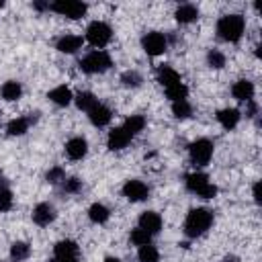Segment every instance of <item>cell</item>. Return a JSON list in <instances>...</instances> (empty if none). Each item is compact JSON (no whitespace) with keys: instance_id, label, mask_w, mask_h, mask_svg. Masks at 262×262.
I'll list each match as a JSON object with an SVG mask.
<instances>
[{"instance_id":"cell-16","label":"cell","mask_w":262,"mask_h":262,"mask_svg":"<svg viewBox=\"0 0 262 262\" xmlns=\"http://www.w3.org/2000/svg\"><path fill=\"white\" fill-rule=\"evenodd\" d=\"M88 151V143L84 137H72L68 143H66V154L70 160H82Z\"/></svg>"},{"instance_id":"cell-6","label":"cell","mask_w":262,"mask_h":262,"mask_svg":"<svg viewBox=\"0 0 262 262\" xmlns=\"http://www.w3.org/2000/svg\"><path fill=\"white\" fill-rule=\"evenodd\" d=\"M188 154H190V162L194 166H207L213 156V143L209 139L201 137L188 145Z\"/></svg>"},{"instance_id":"cell-2","label":"cell","mask_w":262,"mask_h":262,"mask_svg":"<svg viewBox=\"0 0 262 262\" xmlns=\"http://www.w3.org/2000/svg\"><path fill=\"white\" fill-rule=\"evenodd\" d=\"M246 20L242 14H225L217 20V35L227 43H237L244 35Z\"/></svg>"},{"instance_id":"cell-5","label":"cell","mask_w":262,"mask_h":262,"mask_svg":"<svg viewBox=\"0 0 262 262\" xmlns=\"http://www.w3.org/2000/svg\"><path fill=\"white\" fill-rule=\"evenodd\" d=\"M113 37V29L102 20H92L86 29V41L94 47H104Z\"/></svg>"},{"instance_id":"cell-36","label":"cell","mask_w":262,"mask_h":262,"mask_svg":"<svg viewBox=\"0 0 262 262\" xmlns=\"http://www.w3.org/2000/svg\"><path fill=\"white\" fill-rule=\"evenodd\" d=\"M61 184H63V192H68V194H76V192L82 190V180L80 178H66Z\"/></svg>"},{"instance_id":"cell-32","label":"cell","mask_w":262,"mask_h":262,"mask_svg":"<svg viewBox=\"0 0 262 262\" xmlns=\"http://www.w3.org/2000/svg\"><path fill=\"white\" fill-rule=\"evenodd\" d=\"M129 239H131L133 246H145V244H151V235H149L147 231H143L141 227L133 229L131 235H129Z\"/></svg>"},{"instance_id":"cell-8","label":"cell","mask_w":262,"mask_h":262,"mask_svg":"<svg viewBox=\"0 0 262 262\" xmlns=\"http://www.w3.org/2000/svg\"><path fill=\"white\" fill-rule=\"evenodd\" d=\"M141 45H143V51L147 55H162L168 47V39L158 31H149L147 35H143Z\"/></svg>"},{"instance_id":"cell-14","label":"cell","mask_w":262,"mask_h":262,"mask_svg":"<svg viewBox=\"0 0 262 262\" xmlns=\"http://www.w3.org/2000/svg\"><path fill=\"white\" fill-rule=\"evenodd\" d=\"M231 94L235 100L239 102H248L254 98V84L250 80H237L233 86H231Z\"/></svg>"},{"instance_id":"cell-38","label":"cell","mask_w":262,"mask_h":262,"mask_svg":"<svg viewBox=\"0 0 262 262\" xmlns=\"http://www.w3.org/2000/svg\"><path fill=\"white\" fill-rule=\"evenodd\" d=\"M252 194H254V201L260 205V201H262V196H260V182H254V186H252Z\"/></svg>"},{"instance_id":"cell-24","label":"cell","mask_w":262,"mask_h":262,"mask_svg":"<svg viewBox=\"0 0 262 262\" xmlns=\"http://www.w3.org/2000/svg\"><path fill=\"white\" fill-rule=\"evenodd\" d=\"M121 127L133 137V135H137L139 131H143V127H145V119H143L141 115H131V117L125 119V123H123Z\"/></svg>"},{"instance_id":"cell-33","label":"cell","mask_w":262,"mask_h":262,"mask_svg":"<svg viewBox=\"0 0 262 262\" xmlns=\"http://www.w3.org/2000/svg\"><path fill=\"white\" fill-rule=\"evenodd\" d=\"M207 63H209L211 68H215V70H221V68L225 66V55H223L219 49H211V51L207 53Z\"/></svg>"},{"instance_id":"cell-12","label":"cell","mask_w":262,"mask_h":262,"mask_svg":"<svg viewBox=\"0 0 262 262\" xmlns=\"http://www.w3.org/2000/svg\"><path fill=\"white\" fill-rule=\"evenodd\" d=\"M53 219H55V209H53V205H49V203H39V205L33 209V221H35L37 225L45 227V225H49Z\"/></svg>"},{"instance_id":"cell-11","label":"cell","mask_w":262,"mask_h":262,"mask_svg":"<svg viewBox=\"0 0 262 262\" xmlns=\"http://www.w3.org/2000/svg\"><path fill=\"white\" fill-rule=\"evenodd\" d=\"M139 227H141L143 231H147L149 235L158 233V231L162 229V217H160V213H156V211H145V213H141V215H139Z\"/></svg>"},{"instance_id":"cell-23","label":"cell","mask_w":262,"mask_h":262,"mask_svg":"<svg viewBox=\"0 0 262 262\" xmlns=\"http://www.w3.org/2000/svg\"><path fill=\"white\" fill-rule=\"evenodd\" d=\"M31 123H33V117H18V119H12L10 123H8V127H6V131H8V135H25L27 131H29V127H31Z\"/></svg>"},{"instance_id":"cell-30","label":"cell","mask_w":262,"mask_h":262,"mask_svg":"<svg viewBox=\"0 0 262 262\" xmlns=\"http://www.w3.org/2000/svg\"><path fill=\"white\" fill-rule=\"evenodd\" d=\"M121 82H123V86H127V88H137V86H141L143 76H141L137 70H127V72H123Z\"/></svg>"},{"instance_id":"cell-21","label":"cell","mask_w":262,"mask_h":262,"mask_svg":"<svg viewBox=\"0 0 262 262\" xmlns=\"http://www.w3.org/2000/svg\"><path fill=\"white\" fill-rule=\"evenodd\" d=\"M176 20L182 23V25H188V23H194L199 18V8L194 4H180L174 12Z\"/></svg>"},{"instance_id":"cell-25","label":"cell","mask_w":262,"mask_h":262,"mask_svg":"<svg viewBox=\"0 0 262 262\" xmlns=\"http://www.w3.org/2000/svg\"><path fill=\"white\" fill-rule=\"evenodd\" d=\"M74 100H76V106H78L80 111H86V113H90V111L98 104V98H96L92 92H80Z\"/></svg>"},{"instance_id":"cell-19","label":"cell","mask_w":262,"mask_h":262,"mask_svg":"<svg viewBox=\"0 0 262 262\" xmlns=\"http://www.w3.org/2000/svg\"><path fill=\"white\" fill-rule=\"evenodd\" d=\"M47 98H49L53 104H57V106H68V104L74 100V94H72V90H70L68 86H55L53 90H49Z\"/></svg>"},{"instance_id":"cell-34","label":"cell","mask_w":262,"mask_h":262,"mask_svg":"<svg viewBox=\"0 0 262 262\" xmlns=\"http://www.w3.org/2000/svg\"><path fill=\"white\" fill-rule=\"evenodd\" d=\"M45 180H47L49 184H59V182H63V180H66L63 168H61V166H53V168L45 174Z\"/></svg>"},{"instance_id":"cell-31","label":"cell","mask_w":262,"mask_h":262,"mask_svg":"<svg viewBox=\"0 0 262 262\" xmlns=\"http://www.w3.org/2000/svg\"><path fill=\"white\" fill-rule=\"evenodd\" d=\"M172 115L176 119H188L192 115L190 102L188 100H176V102H172Z\"/></svg>"},{"instance_id":"cell-15","label":"cell","mask_w":262,"mask_h":262,"mask_svg":"<svg viewBox=\"0 0 262 262\" xmlns=\"http://www.w3.org/2000/svg\"><path fill=\"white\" fill-rule=\"evenodd\" d=\"M88 117H90V123H92L94 127H104V125H108V123H111L113 113H111V108H108L106 104L98 102V104L88 113Z\"/></svg>"},{"instance_id":"cell-9","label":"cell","mask_w":262,"mask_h":262,"mask_svg":"<svg viewBox=\"0 0 262 262\" xmlns=\"http://www.w3.org/2000/svg\"><path fill=\"white\" fill-rule=\"evenodd\" d=\"M123 194H125L127 201H131V203H139V201H145V199H147L149 188H147L145 182L133 178V180H127V182L123 184Z\"/></svg>"},{"instance_id":"cell-3","label":"cell","mask_w":262,"mask_h":262,"mask_svg":"<svg viewBox=\"0 0 262 262\" xmlns=\"http://www.w3.org/2000/svg\"><path fill=\"white\" fill-rule=\"evenodd\" d=\"M113 66V59L106 51L102 49H96V51H90L88 55H84L80 59V70L86 72V74H102L106 72L108 68Z\"/></svg>"},{"instance_id":"cell-29","label":"cell","mask_w":262,"mask_h":262,"mask_svg":"<svg viewBox=\"0 0 262 262\" xmlns=\"http://www.w3.org/2000/svg\"><path fill=\"white\" fill-rule=\"evenodd\" d=\"M137 258H139V262H160V252L156 246L145 244V246H139Z\"/></svg>"},{"instance_id":"cell-10","label":"cell","mask_w":262,"mask_h":262,"mask_svg":"<svg viewBox=\"0 0 262 262\" xmlns=\"http://www.w3.org/2000/svg\"><path fill=\"white\" fill-rule=\"evenodd\" d=\"M53 254H55V258H57L59 262H78L80 250H78V244H76V242H72V239H61V242L55 244Z\"/></svg>"},{"instance_id":"cell-35","label":"cell","mask_w":262,"mask_h":262,"mask_svg":"<svg viewBox=\"0 0 262 262\" xmlns=\"http://www.w3.org/2000/svg\"><path fill=\"white\" fill-rule=\"evenodd\" d=\"M12 203H14L12 192H10L8 188H0V213L10 211V209H12Z\"/></svg>"},{"instance_id":"cell-44","label":"cell","mask_w":262,"mask_h":262,"mask_svg":"<svg viewBox=\"0 0 262 262\" xmlns=\"http://www.w3.org/2000/svg\"><path fill=\"white\" fill-rule=\"evenodd\" d=\"M0 8H2V2H0Z\"/></svg>"},{"instance_id":"cell-27","label":"cell","mask_w":262,"mask_h":262,"mask_svg":"<svg viewBox=\"0 0 262 262\" xmlns=\"http://www.w3.org/2000/svg\"><path fill=\"white\" fill-rule=\"evenodd\" d=\"M31 256V246L27 244V242H14L12 246H10V258L14 260V262H23V260H27Z\"/></svg>"},{"instance_id":"cell-7","label":"cell","mask_w":262,"mask_h":262,"mask_svg":"<svg viewBox=\"0 0 262 262\" xmlns=\"http://www.w3.org/2000/svg\"><path fill=\"white\" fill-rule=\"evenodd\" d=\"M49 10L61 14V16H68V18H80L86 14L88 6L84 2H78V0H57V2H51L49 4Z\"/></svg>"},{"instance_id":"cell-1","label":"cell","mask_w":262,"mask_h":262,"mask_svg":"<svg viewBox=\"0 0 262 262\" xmlns=\"http://www.w3.org/2000/svg\"><path fill=\"white\" fill-rule=\"evenodd\" d=\"M211 223H213V213L209 209H203V207L190 209L184 219V233L188 237H199L211 227Z\"/></svg>"},{"instance_id":"cell-39","label":"cell","mask_w":262,"mask_h":262,"mask_svg":"<svg viewBox=\"0 0 262 262\" xmlns=\"http://www.w3.org/2000/svg\"><path fill=\"white\" fill-rule=\"evenodd\" d=\"M33 8L43 12V10H49V2H33Z\"/></svg>"},{"instance_id":"cell-20","label":"cell","mask_w":262,"mask_h":262,"mask_svg":"<svg viewBox=\"0 0 262 262\" xmlns=\"http://www.w3.org/2000/svg\"><path fill=\"white\" fill-rule=\"evenodd\" d=\"M156 76H158V82H160L164 88L182 82V80H180V74H178L174 68H170V66H160L158 72H156Z\"/></svg>"},{"instance_id":"cell-4","label":"cell","mask_w":262,"mask_h":262,"mask_svg":"<svg viewBox=\"0 0 262 262\" xmlns=\"http://www.w3.org/2000/svg\"><path fill=\"white\" fill-rule=\"evenodd\" d=\"M186 188L190 192H194L201 199H213L217 194V186L213 182H209V176L203 172H190L186 174Z\"/></svg>"},{"instance_id":"cell-17","label":"cell","mask_w":262,"mask_h":262,"mask_svg":"<svg viewBox=\"0 0 262 262\" xmlns=\"http://www.w3.org/2000/svg\"><path fill=\"white\" fill-rule=\"evenodd\" d=\"M239 119H242V115H239L237 108H221V111L217 113V121H219V125H221L223 129H227V131H231L233 127H237Z\"/></svg>"},{"instance_id":"cell-26","label":"cell","mask_w":262,"mask_h":262,"mask_svg":"<svg viewBox=\"0 0 262 262\" xmlns=\"http://www.w3.org/2000/svg\"><path fill=\"white\" fill-rule=\"evenodd\" d=\"M88 217H90V221H94V223H104V221L111 217V211H108L102 203H94V205H90V209H88Z\"/></svg>"},{"instance_id":"cell-18","label":"cell","mask_w":262,"mask_h":262,"mask_svg":"<svg viewBox=\"0 0 262 262\" xmlns=\"http://www.w3.org/2000/svg\"><path fill=\"white\" fill-rule=\"evenodd\" d=\"M84 39L80 35H63L57 39V51L61 53H76L82 47Z\"/></svg>"},{"instance_id":"cell-43","label":"cell","mask_w":262,"mask_h":262,"mask_svg":"<svg viewBox=\"0 0 262 262\" xmlns=\"http://www.w3.org/2000/svg\"><path fill=\"white\" fill-rule=\"evenodd\" d=\"M47 262H59V260H57V258L53 256V258H51V260H47Z\"/></svg>"},{"instance_id":"cell-28","label":"cell","mask_w":262,"mask_h":262,"mask_svg":"<svg viewBox=\"0 0 262 262\" xmlns=\"http://www.w3.org/2000/svg\"><path fill=\"white\" fill-rule=\"evenodd\" d=\"M164 90H166V96H168L172 102H176V100H186V96H188V88H186L184 82L172 84V86H168V88H164Z\"/></svg>"},{"instance_id":"cell-13","label":"cell","mask_w":262,"mask_h":262,"mask_svg":"<svg viewBox=\"0 0 262 262\" xmlns=\"http://www.w3.org/2000/svg\"><path fill=\"white\" fill-rule=\"evenodd\" d=\"M133 137L123 129V127H115L111 133H108V139H106V145H108V149H113V151H117V149H123V147H127V143L131 141Z\"/></svg>"},{"instance_id":"cell-42","label":"cell","mask_w":262,"mask_h":262,"mask_svg":"<svg viewBox=\"0 0 262 262\" xmlns=\"http://www.w3.org/2000/svg\"><path fill=\"white\" fill-rule=\"evenodd\" d=\"M0 188H6V178L0 174Z\"/></svg>"},{"instance_id":"cell-37","label":"cell","mask_w":262,"mask_h":262,"mask_svg":"<svg viewBox=\"0 0 262 262\" xmlns=\"http://www.w3.org/2000/svg\"><path fill=\"white\" fill-rule=\"evenodd\" d=\"M256 115H258V104L252 98V100L246 102V117H256Z\"/></svg>"},{"instance_id":"cell-22","label":"cell","mask_w":262,"mask_h":262,"mask_svg":"<svg viewBox=\"0 0 262 262\" xmlns=\"http://www.w3.org/2000/svg\"><path fill=\"white\" fill-rule=\"evenodd\" d=\"M0 94H2V98H4V100L14 102V100H18V98H20V94H23V86H20V82H16V80H8V82H4V84H2Z\"/></svg>"},{"instance_id":"cell-40","label":"cell","mask_w":262,"mask_h":262,"mask_svg":"<svg viewBox=\"0 0 262 262\" xmlns=\"http://www.w3.org/2000/svg\"><path fill=\"white\" fill-rule=\"evenodd\" d=\"M225 262H239V258H237V256H227Z\"/></svg>"},{"instance_id":"cell-41","label":"cell","mask_w":262,"mask_h":262,"mask_svg":"<svg viewBox=\"0 0 262 262\" xmlns=\"http://www.w3.org/2000/svg\"><path fill=\"white\" fill-rule=\"evenodd\" d=\"M104 262H123V260H119V258H113V256H108V258H104Z\"/></svg>"}]
</instances>
